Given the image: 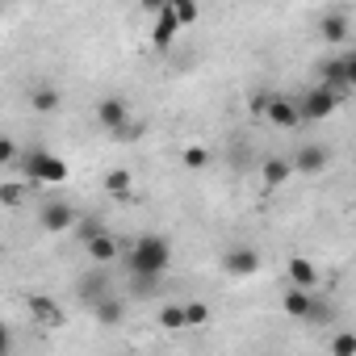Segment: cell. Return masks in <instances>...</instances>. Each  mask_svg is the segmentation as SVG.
Masks as SVG:
<instances>
[{"instance_id":"1","label":"cell","mask_w":356,"mask_h":356,"mask_svg":"<svg viewBox=\"0 0 356 356\" xmlns=\"http://www.w3.org/2000/svg\"><path fill=\"white\" fill-rule=\"evenodd\" d=\"M126 264H130V277H134V281L159 285V277L172 268V243H168L163 235H155V231H143V235L130 243Z\"/></svg>"},{"instance_id":"2","label":"cell","mask_w":356,"mask_h":356,"mask_svg":"<svg viewBox=\"0 0 356 356\" xmlns=\"http://www.w3.org/2000/svg\"><path fill=\"white\" fill-rule=\"evenodd\" d=\"M67 159L63 155H55V151H47V147H30L26 151V176L34 185H67Z\"/></svg>"},{"instance_id":"3","label":"cell","mask_w":356,"mask_h":356,"mask_svg":"<svg viewBox=\"0 0 356 356\" xmlns=\"http://www.w3.org/2000/svg\"><path fill=\"white\" fill-rule=\"evenodd\" d=\"M339 105H343V97H339L335 88H327V84H318V88H310V92L298 97L302 122H327V118H335Z\"/></svg>"},{"instance_id":"4","label":"cell","mask_w":356,"mask_h":356,"mask_svg":"<svg viewBox=\"0 0 356 356\" xmlns=\"http://www.w3.org/2000/svg\"><path fill=\"white\" fill-rule=\"evenodd\" d=\"M38 227H42L47 235H67V231L76 227V210H72L67 202L51 197V202H42V206H38Z\"/></svg>"},{"instance_id":"5","label":"cell","mask_w":356,"mask_h":356,"mask_svg":"<svg viewBox=\"0 0 356 356\" xmlns=\"http://www.w3.org/2000/svg\"><path fill=\"white\" fill-rule=\"evenodd\" d=\"M97 122H101V130H109V134H118L122 126H130L134 118H130L126 97H101V101H97Z\"/></svg>"},{"instance_id":"6","label":"cell","mask_w":356,"mask_h":356,"mask_svg":"<svg viewBox=\"0 0 356 356\" xmlns=\"http://www.w3.org/2000/svg\"><path fill=\"white\" fill-rule=\"evenodd\" d=\"M264 113H268V122H273V126H281V130L302 126V109H298V101H293V97H268V101H264Z\"/></svg>"},{"instance_id":"7","label":"cell","mask_w":356,"mask_h":356,"mask_svg":"<svg viewBox=\"0 0 356 356\" xmlns=\"http://www.w3.org/2000/svg\"><path fill=\"white\" fill-rule=\"evenodd\" d=\"M327 163H331V151L323 143H302L293 155V172H302V176H318Z\"/></svg>"},{"instance_id":"8","label":"cell","mask_w":356,"mask_h":356,"mask_svg":"<svg viewBox=\"0 0 356 356\" xmlns=\"http://www.w3.org/2000/svg\"><path fill=\"white\" fill-rule=\"evenodd\" d=\"M176 34H181V22H176V9H172V0H168V5H159V9H155L151 42L163 51V47H172V42H176Z\"/></svg>"},{"instance_id":"9","label":"cell","mask_w":356,"mask_h":356,"mask_svg":"<svg viewBox=\"0 0 356 356\" xmlns=\"http://www.w3.org/2000/svg\"><path fill=\"white\" fill-rule=\"evenodd\" d=\"M222 268H227L231 277H256V273H260V252H256V248H231V252L222 256Z\"/></svg>"},{"instance_id":"10","label":"cell","mask_w":356,"mask_h":356,"mask_svg":"<svg viewBox=\"0 0 356 356\" xmlns=\"http://www.w3.org/2000/svg\"><path fill=\"white\" fill-rule=\"evenodd\" d=\"M314 302H318V298H314L310 289H298V285H289V289L281 293V310H285L289 318H302V323L310 318V310H314Z\"/></svg>"},{"instance_id":"11","label":"cell","mask_w":356,"mask_h":356,"mask_svg":"<svg viewBox=\"0 0 356 356\" xmlns=\"http://www.w3.org/2000/svg\"><path fill=\"white\" fill-rule=\"evenodd\" d=\"M101 189H105L113 202H130V197H134V172H130V168H113V172H105Z\"/></svg>"},{"instance_id":"12","label":"cell","mask_w":356,"mask_h":356,"mask_svg":"<svg viewBox=\"0 0 356 356\" xmlns=\"http://www.w3.org/2000/svg\"><path fill=\"white\" fill-rule=\"evenodd\" d=\"M289 176H293V159H281V155H268V159H264V168H260L264 189H281Z\"/></svg>"},{"instance_id":"13","label":"cell","mask_w":356,"mask_h":356,"mask_svg":"<svg viewBox=\"0 0 356 356\" xmlns=\"http://www.w3.org/2000/svg\"><path fill=\"white\" fill-rule=\"evenodd\" d=\"M30 318H34L38 327H59V323H63V310H59L55 298L38 293V298H30Z\"/></svg>"},{"instance_id":"14","label":"cell","mask_w":356,"mask_h":356,"mask_svg":"<svg viewBox=\"0 0 356 356\" xmlns=\"http://www.w3.org/2000/svg\"><path fill=\"white\" fill-rule=\"evenodd\" d=\"M285 273H289V285H298V289H310V293H314V285H318V268H314L306 256H293V260L285 264Z\"/></svg>"},{"instance_id":"15","label":"cell","mask_w":356,"mask_h":356,"mask_svg":"<svg viewBox=\"0 0 356 356\" xmlns=\"http://www.w3.org/2000/svg\"><path fill=\"white\" fill-rule=\"evenodd\" d=\"M92 318L101 323V327H118L122 318H126V302L122 298H101V302H92Z\"/></svg>"},{"instance_id":"16","label":"cell","mask_w":356,"mask_h":356,"mask_svg":"<svg viewBox=\"0 0 356 356\" xmlns=\"http://www.w3.org/2000/svg\"><path fill=\"white\" fill-rule=\"evenodd\" d=\"M84 248H88V256H92V260H97V264H101V268H105V264H113V260H118V239H113V235H109V231H101V235H92V239H88V243H84Z\"/></svg>"},{"instance_id":"17","label":"cell","mask_w":356,"mask_h":356,"mask_svg":"<svg viewBox=\"0 0 356 356\" xmlns=\"http://www.w3.org/2000/svg\"><path fill=\"white\" fill-rule=\"evenodd\" d=\"M159 327H163V331H189L185 302H163V306H159Z\"/></svg>"},{"instance_id":"18","label":"cell","mask_w":356,"mask_h":356,"mask_svg":"<svg viewBox=\"0 0 356 356\" xmlns=\"http://www.w3.org/2000/svg\"><path fill=\"white\" fill-rule=\"evenodd\" d=\"M323 84H327V88H335L339 97H343V92H352V88H348V67H343V55L323 63Z\"/></svg>"},{"instance_id":"19","label":"cell","mask_w":356,"mask_h":356,"mask_svg":"<svg viewBox=\"0 0 356 356\" xmlns=\"http://www.w3.org/2000/svg\"><path fill=\"white\" fill-rule=\"evenodd\" d=\"M59 101H63V97H59V88H55V84H38V88L30 92L34 113H55V109H59Z\"/></svg>"},{"instance_id":"20","label":"cell","mask_w":356,"mask_h":356,"mask_svg":"<svg viewBox=\"0 0 356 356\" xmlns=\"http://www.w3.org/2000/svg\"><path fill=\"white\" fill-rule=\"evenodd\" d=\"M318 30H323V38H327V42H343V38H348V17L331 9V13L318 22Z\"/></svg>"},{"instance_id":"21","label":"cell","mask_w":356,"mask_h":356,"mask_svg":"<svg viewBox=\"0 0 356 356\" xmlns=\"http://www.w3.org/2000/svg\"><path fill=\"white\" fill-rule=\"evenodd\" d=\"M327 348H331V356H356V331H335Z\"/></svg>"},{"instance_id":"22","label":"cell","mask_w":356,"mask_h":356,"mask_svg":"<svg viewBox=\"0 0 356 356\" xmlns=\"http://www.w3.org/2000/svg\"><path fill=\"white\" fill-rule=\"evenodd\" d=\"M181 163H185L189 172H202V168H210V151H206V147H185V151H181Z\"/></svg>"},{"instance_id":"23","label":"cell","mask_w":356,"mask_h":356,"mask_svg":"<svg viewBox=\"0 0 356 356\" xmlns=\"http://www.w3.org/2000/svg\"><path fill=\"white\" fill-rule=\"evenodd\" d=\"M172 9H176V22H181V30L193 26V22H202V9L189 5V0H172Z\"/></svg>"},{"instance_id":"24","label":"cell","mask_w":356,"mask_h":356,"mask_svg":"<svg viewBox=\"0 0 356 356\" xmlns=\"http://www.w3.org/2000/svg\"><path fill=\"white\" fill-rule=\"evenodd\" d=\"M185 318H189V331L193 327H206L210 323V306L206 302H185Z\"/></svg>"},{"instance_id":"25","label":"cell","mask_w":356,"mask_h":356,"mask_svg":"<svg viewBox=\"0 0 356 356\" xmlns=\"http://www.w3.org/2000/svg\"><path fill=\"white\" fill-rule=\"evenodd\" d=\"M22 197H26V189H22L17 181H5V185H0V202H5V206H22Z\"/></svg>"},{"instance_id":"26","label":"cell","mask_w":356,"mask_h":356,"mask_svg":"<svg viewBox=\"0 0 356 356\" xmlns=\"http://www.w3.org/2000/svg\"><path fill=\"white\" fill-rule=\"evenodd\" d=\"M0 163H5V168L17 163V143L13 138H0Z\"/></svg>"},{"instance_id":"27","label":"cell","mask_w":356,"mask_h":356,"mask_svg":"<svg viewBox=\"0 0 356 356\" xmlns=\"http://www.w3.org/2000/svg\"><path fill=\"white\" fill-rule=\"evenodd\" d=\"M113 138H118V143H138V138H143V122H130V126H122Z\"/></svg>"},{"instance_id":"28","label":"cell","mask_w":356,"mask_h":356,"mask_svg":"<svg viewBox=\"0 0 356 356\" xmlns=\"http://www.w3.org/2000/svg\"><path fill=\"white\" fill-rule=\"evenodd\" d=\"M343 67H348V88H356V51L343 55Z\"/></svg>"}]
</instances>
